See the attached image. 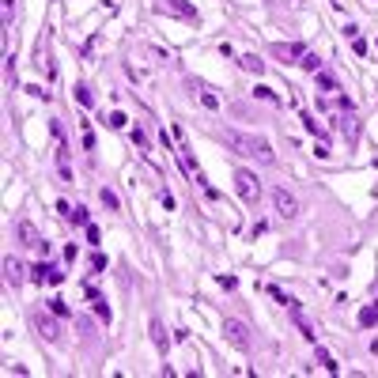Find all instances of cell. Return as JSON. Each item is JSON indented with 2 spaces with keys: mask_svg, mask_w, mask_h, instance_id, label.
Wrapping results in <instances>:
<instances>
[{
  "mask_svg": "<svg viewBox=\"0 0 378 378\" xmlns=\"http://www.w3.org/2000/svg\"><path fill=\"white\" fill-rule=\"evenodd\" d=\"M50 272H53L50 265H34V269H30V276H34L38 284H46V280H50Z\"/></svg>",
  "mask_w": 378,
  "mask_h": 378,
  "instance_id": "2e32d148",
  "label": "cell"
},
{
  "mask_svg": "<svg viewBox=\"0 0 378 378\" xmlns=\"http://www.w3.org/2000/svg\"><path fill=\"white\" fill-rule=\"evenodd\" d=\"M91 269L102 272V269H106V257H102V254H91Z\"/></svg>",
  "mask_w": 378,
  "mask_h": 378,
  "instance_id": "484cf974",
  "label": "cell"
},
{
  "mask_svg": "<svg viewBox=\"0 0 378 378\" xmlns=\"http://www.w3.org/2000/svg\"><path fill=\"white\" fill-rule=\"evenodd\" d=\"M272 204H276V212L284 216V220H295V216L303 212V208H299V197H295V193H287L284 186L272 189Z\"/></svg>",
  "mask_w": 378,
  "mask_h": 378,
  "instance_id": "277c9868",
  "label": "cell"
},
{
  "mask_svg": "<svg viewBox=\"0 0 378 378\" xmlns=\"http://www.w3.org/2000/svg\"><path fill=\"white\" fill-rule=\"evenodd\" d=\"M371 352H374V356H378V337H374V341H371Z\"/></svg>",
  "mask_w": 378,
  "mask_h": 378,
  "instance_id": "f1b7e54d",
  "label": "cell"
},
{
  "mask_svg": "<svg viewBox=\"0 0 378 378\" xmlns=\"http://www.w3.org/2000/svg\"><path fill=\"white\" fill-rule=\"evenodd\" d=\"M314 76H318V87H321V91H337V79H333V76H325V72H314Z\"/></svg>",
  "mask_w": 378,
  "mask_h": 378,
  "instance_id": "e0dca14e",
  "label": "cell"
},
{
  "mask_svg": "<svg viewBox=\"0 0 378 378\" xmlns=\"http://www.w3.org/2000/svg\"><path fill=\"white\" fill-rule=\"evenodd\" d=\"M235 189L246 204H257V200H261V182H257L254 171H235Z\"/></svg>",
  "mask_w": 378,
  "mask_h": 378,
  "instance_id": "7a4b0ae2",
  "label": "cell"
},
{
  "mask_svg": "<svg viewBox=\"0 0 378 378\" xmlns=\"http://www.w3.org/2000/svg\"><path fill=\"white\" fill-rule=\"evenodd\" d=\"M76 99H79V102H83V106H95V95H91V91H87V87H83V83H79V87H76Z\"/></svg>",
  "mask_w": 378,
  "mask_h": 378,
  "instance_id": "44dd1931",
  "label": "cell"
},
{
  "mask_svg": "<svg viewBox=\"0 0 378 378\" xmlns=\"http://www.w3.org/2000/svg\"><path fill=\"white\" fill-rule=\"evenodd\" d=\"M374 50H378V38H374Z\"/></svg>",
  "mask_w": 378,
  "mask_h": 378,
  "instance_id": "f546056e",
  "label": "cell"
},
{
  "mask_svg": "<svg viewBox=\"0 0 378 378\" xmlns=\"http://www.w3.org/2000/svg\"><path fill=\"white\" fill-rule=\"evenodd\" d=\"M303 125H307V133H314V136H321V125L314 121V117H303Z\"/></svg>",
  "mask_w": 378,
  "mask_h": 378,
  "instance_id": "4316f807",
  "label": "cell"
},
{
  "mask_svg": "<svg viewBox=\"0 0 378 378\" xmlns=\"http://www.w3.org/2000/svg\"><path fill=\"white\" fill-rule=\"evenodd\" d=\"M378 321V307H367L363 314H359V325H374Z\"/></svg>",
  "mask_w": 378,
  "mask_h": 378,
  "instance_id": "d6986e66",
  "label": "cell"
},
{
  "mask_svg": "<svg viewBox=\"0 0 378 378\" xmlns=\"http://www.w3.org/2000/svg\"><path fill=\"white\" fill-rule=\"evenodd\" d=\"M287 314H291V318H295V325H299V333H303V337H307V341H318V333H314V325H310V321H307V314H303V310H299V303H291V307H287Z\"/></svg>",
  "mask_w": 378,
  "mask_h": 378,
  "instance_id": "ba28073f",
  "label": "cell"
},
{
  "mask_svg": "<svg viewBox=\"0 0 378 378\" xmlns=\"http://www.w3.org/2000/svg\"><path fill=\"white\" fill-rule=\"evenodd\" d=\"M155 12H171V15H182V19H197V8L186 4V0H159Z\"/></svg>",
  "mask_w": 378,
  "mask_h": 378,
  "instance_id": "8992f818",
  "label": "cell"
},
{
  "mask_svg": "<svg viewBox=\"0 0 378 378\" xmlns=\"http://www.w3.org/2000/svg\"><path fill=\"white\" fill-rule=\"evenodd\" d=\"M223 144H227L235 155H246V159H257V163H272V148H269V140L265 136H257V133H238V129H227L223 133Z\"/></svg>",
  "mask_w": 378,
  "mask_h": 378,
  "instance_id": "6da1fadb",
  "label": "cell"
},
{
  "mask_svg": "<svg viewBox=\"0 0 378 378\" xmlns=\"http://www.w3.org/2000/svg\"><path fill=\"white\" fill-rule=\"evenodd\" d=\"M50 310H53V314H68V303H64V299H50Z\"/></svg>",
  "mask_w": 378,
  "mask_h": 378,
  "instance_id": "cb8c5ba5",
  "label": "cell"
},
{
  "mask_svg": "<svg viewBox=\"0 0 378 378\" xmlns=\"http://www.w3.org/2000/svg\"><path fill=\"white\" fill-rule=\"evenodd\" d=\"M254 95H257V99H265V102H280V95L269 91V87H254Z\"/></svg>",
  "mask_w": 378,
  "mask_h": 378,
  "instance_id": "ffe728a7",
  "label": "cell"
},
{
  "mask_svg": "<svg viewBox=\"0 0 378 378\" xmlns=\"http://www.w3.org/2000/svg\"><path fill=\"white\" fill-rule=\"evenodd\" d=\"M15 19V0H4V27Z\"/></svg>",
  "mask_w": 378,
  "mask_h": 378,
  "instance_id": "d4e9b609",
  "label": "cell"
},
{
  "mask_svg": "<svg viewBox=\"0 0 378 378\" xmlns=\"http://www.w3.org/2000/svg\"><path fill=\"white\" fill-rule=\"evenodd\" d=\"M303 53H307V50H303L299 42H291V46L276 42V46H272V57H284V61H295V57H303Z\"/></svg>",
  "mask_w": 378,
  "mask_h": 378,
  "instance_id": "30bf717a",
  "label": "cell"
},
{
  "mask_svg": "<svg viewBox=\"0 0 378 378\" xmlns=\"http://www.w3.org/2000/svg\"><path fill=\"white\" fill-rule=\"evenodd\" d=\"M341 133H344V136H348V140H352V136H356V121H352V117H348V114H344V117H341Z\"/></svg>",
  "mask_w": 378,
  "mask_h": 378,
  "instance_id": "603a6c76",
  "label": "cell"
},
{
  "mask_svg": "<svg viewBox=\"0 0 378 378\" xmlns=\"http://www.w3.org/2000/svg\"><path fill=\"white\" fill-rule=\"evenodd\" d=\"M34 329H38V337H42V341H57V337H61L57 321L46 318V314H34Z\"/></svg>",
  "mask_w": 378,
  "mask_h": 378,
  "instance_id": "52a82bcc",
  "label": "cell"
},
{
  "mask_svg": "<svg viewBox=\"0 0 378 378\" xmlns=\"http://www.w3.org/2000/svg\"><path fill=\"white\" fill-rule=\"evenodd\" d=\"M68 220L76 223V227H87V208H79V204H76V208L68 212Z\"/></svg>",
  "mask_w": 378,
  "mask_h": 378,
  "instance_id": "9a60e30c",
  "label": "cell"
},
{
  "mask_svg": "<svg viewBox=\"0 0 378 378\" xmlns=\"http://www.w3.org/2000/svg\"><path fill=\"white\" fill-rule=\"evenodd\" d=\"M4 280H8L12 287H19L23 280H27V269H23V265L15 261V257H8V261H4Z\"/></svg>",
  "mask_w": 378,
  "mask_h": 378,
  "instance_id": "9c48e42d",
  "label": "cell"
},
{
  "mask_svg": "<svg viewBox=\"0 0 378 378\" xmlns=\"http://www.w3.org/2000/svg\"><path fill=\"white\" fill-rule=\"evenodd\" d=\"M106 125H110V129H125V125H129V117L121 114V110H114V114H110V121H106Z\"/></svg>",
  "mask_w": 378,
  "mask_h": 378,
  "instance_id": "ac0fdd59",
  "label": "cell"
},
{
  "mask_svg": "<svg viewBox=\"0 0 378 378\" xmlns=\"http://www.w3.org/2000/svg\"><path fill=\"white\" fill-rule=\"evenodd\" d=\"M99 200H102V204L110 208V212H117V208H121V200H117V193H114V189H106V186L99 189Z\"/></svg>",
  "mask_w": 378,
  "mask_h": 378,
  "instance_id": "7c38bea8",
  "label": "cell"
},
{
  "mask_svg": "<svg viewBox=\"0 0 378 378\" xmlns=\"http://www.w3.org/2000/svg\"><path fill=\"white\" fill-rule=\"evenodd\" d=\"M95 314L102 321H110V307H106V299H99V295H95Z\"/></svg>",
  "mask_w": 378,
  "mask_h": 378,
  "instance_id": "7402d4cb",
  "label": "cell"
},
{
  "mask_svg": "<svg viewBox=\"0 0 378 378\" xmlns=\"http://www.w3.org/2000/svg\"><path fill=\"white\" fill-rule=\"evenodd\" d=\"M223 333H227V341L235 344L238 352H250L254 337H250V325H246V321H238V318H227V321H223Z\"/></svg>",
  "mask_w": 378,
  "mask_h": 378,
  "instance_id": "3957f363",
  "label": "cell"
},
{
  "mask_svg": "<svg viewBox=\"0 0 378 378\" xmlns=\"http://www.w3.org/2000/svg\"><path fill=\"white\" fill-rule=\"evenodd\" d=\"M299 64H303L307 72H321V61H318V53H303V57H299Z\"/></svg>",
  "mask_w": 378,
  "mask_h": 378,
  "instance_id": "5bb4252c",
  "label": "cell"
},
{
  "mask_svg": "<svg viewBox=\"0 0 378 378\" xmlns=\"http://www.w3.org/2000/svg\"><path fill=\"white\" fill-rule=\"evenodd\" d=\"M87 242H102V235H99V227H95V223H87Z\"/></svg>",
  "mask_w": 378,
  "mask_h": 378,
  "instance_id": "83f0119b",
  "label": "cell"
},
{
  "mask_svg": "<svg viewBox=\"0 0 378 378\" xmlns=\"http://www.w3.org/2000/svg\"><path fill=\"white\" fill-rule=\"evenodd\" d=\"M151 344H155V348H166V329H163L159 318H151Z\"/></svg>",
  "mask_w": 378,
  "mask_h": 378,
  "instance_id": "8fae6325",
  "label": "cell"
},
{
  "mask_svg": "<svg viewBox=\"0 0 378 378\" xmlns=\"http://www.w3.org/2000/svg\"><path fill=\"white\" fill-rule=\"evenodd\" d=\"M15 238H19V246H27V250H42V235H38V227L30 220H19L15 223Z\"/></svg>",
  "mask_w": 378,
  "mask_h": 378,
  "instance_id": "5b68a950",
  "label": "cell"
},
{
  "mask_svg": "<svg viewBox=\"0 0 378 378\" xmlns=\"http://www.w3.org/2000/svg\"><path fill=\"white\" fill-rule=\"evenodd\" d=\"M238 64H242L246 72H257V76H261V72H265V61H257L254 53H246V57H238Z\"/></svg>",
  "mask_w": 378,
  "mask_h": 378,
  "instance_id": "4fadbf2b",
  "label": "cell"
}]
</instances>
